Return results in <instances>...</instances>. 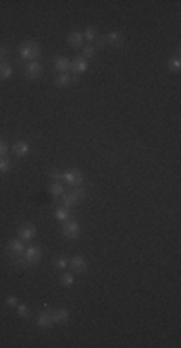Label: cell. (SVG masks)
<instances>
[{
  "instance_id": "cell-1",
  "label": "cell",
  "mask_w": 181,
  "mask_h": 348,
  "mask_svg": "<svg viewBox=\"0 0 181 348\" xmlns=\"http://www.w3.org/2000/svg\"><path fill=\"white\" fill-rule=\"evenodd\" d=\"M42 248L41 246H35V244H27L23 253L21 255H15V257H8L10 263L15 267V269H29V267H35L42 261Z\"/></svg>"
},
{
  "instance_id": "cell-2",
  "label": "cell",
  "mask_w": 181,
  "mask_h": 348,
  "mask_svg": "<svg viewBox=\"0 0 181 348\" xmlns=\"http://www.w3.org/2000/svg\"><path fill=\"white\" fill-rule=\"evenodd\" d=\"M17 56L23 60V62H35V60H41L42 56V48L37 41H23L19 47H17Z\"/></svg>"
},
{
  "instance_id": "cell-3",
  "label": "cell",
  "mask_w": 181,
  "mask_h": 348,
  "mask_svg": "<svg viewBox=\"0 0 181 348\" xmlns=\"http://www.w3.org/2000/svg\"><path fill=\"white\" fill-rule=\"evenodd\" d=\"M60 232H62V236L66 238V240H79L81 238V224L71 217V219H68V221H64V222H60Z\"/></svg>"
},
{
  "instance_id": "cell-4",
  "label": "cell",
  "mask_w": 181,
  "mask_h": 348,
  "mask_svg": "<svg viewBox=\"0 0 181 348\" xmlns=\"http://www.w3.org/2000/svg\"><path fill=\"white\" fill-rule=\"evenodd\" d=\"M62 182L68 188H79L85 184V174L79 169H66V171H62Z\"/></svg>"
},
{
  "instance_id": "cell-5",
  "label": "cell",
  "mask_w": 181,
  "mask_h": 348,
  "mask_svg": "<svg viewBox=\"0 0 181 348\" xmlns=\"http://www.w3.org/2000/svg\"><path fill=\"white\" fill-rule=\"evenodd\" d=\"M19 68H21V72H23V76H25L27 79H39V78H42V74H44V66L41 64V60L23 62V64H19Z\"/></svg>"
},
{
  "instance_id": "cell-6",
  "label": "cell",
  "mask_w": 181,
  "mask_h": 348,
  "mask_svg": "<svg viewBox=\"0 0 181 348\" xmlns=\"http://www.w3.org/2000/svg\"><path fill=\"white\" fill-rule=\"evenodd\" d=\"M15 234H17L19 240H23L25 244H29V242H33L35 236H37V226H35L33 222H23V224H19V228H17Z\"/></svg>"
},
{
  "instance_id": "cell-7",
  "label": "cell",
  "mask_w": 181,
  "mask_h": 348,
  "mask_svg": "<svg viewBox=\"0 0 181 348\" xmlns=\"http://www.w3.org/2000/svg\"><path fill=\"white\" fill-rule=\"evenodd\" d=\"M35 323H37V327H39V329H44V331H48V329H52V327H54V321H52V316H50V308H48V306H46V308H42V310L37 314Z\"/></svg>"
},
{
  "instance_id": "cell-8",
  "label": "cell",
  "mask_w": 181,
  "mask_h": 348,
  "mask_svg": "<svg viewBox=\"0 0 181 348\" xmlns=\"http://www.w3.org/2000/svg\"><path fill=\"white\" fill-rule=\"evenodd\" d=\"M68 269H70L71 273H75V275H83V273H87L89 263H87V259H85L83 255H73V257H70Z\"/></svg>"
},
{
  "instance_id": "cell-9",
  "label": "cell",
  "mask_w": 181,
  "mask_h": 348,
  "mask_svg": "<svg viewBox=\"0 0 181 348\" xmlns=\"http://www.w3.org/2000/svg\"><path fill=\"white\" fill-rule=\"evenodd\" d=\"M89 70V60H85L81 54H77L73 60H71V64H70V74L71 76H81V74H85Z\"/></svg>"
},
{
  "instance_id": "cell-10",
  "label": "cell",
  "mask_w": 181,
  "mask_h": 348,
  "mask_svg": "<svg viewBox=\"0 0 181 348\" xmlns=\"http://www.w3.org/2000/svg\"><path fill=\"white\" fill-rule=\"evenodd\" d=\"M79 83V76H71L70 72L68 74H56V79H54V85L58 89H66L70 85H77Z\"/></svg>"
},
{
  "instance_id": "cell-11",
  "label": "cell",
  "mask_w": 181,
  "mask_h": 348,
  "mask_svg": "<svg viewBox=\"0 0 181 348\" xmlns=\"http://www.w3.org/2000/svg\"><path fill=\"white\" fill-rule=\"evenodd\" d=\"M25 242L23 240H19V238H12V240H8V244H6V255L8 257H15V255H21L23 253V250H25Z\"/></svg>"
},
{
  "instance_id": "cell-12",
  "label": "cell",
  "mask_w": 181,
  "mask_h": 348,
  "mask_svg": "<svg viewBox=\"0 0 181 348\" xmlns=\"http://www.w3.org/2000/svg\"><path fill=\"white\" fill-rule=\"evenodd\" d=\"M10 151L14 153V157L23 159V157H27V155L31 153V143H29L27 140H17V142L10 147Z\"/></svg>"
},
{
  "instance_id": "cell-13",
  "label": "cell",
  "mask_w": 181,
  "mask_h": 348,
  "mask_svg": "<svg viewBox=\"0 0 181 348\" xmlns=\"http://www.w3.org/2000/svg\"><path fill=\"white\" fill-rule=\"evenodd\" d=\"M81 201V197L75 193V190H66L64 191V195L60 197V205L62 207H66V209H73V207H77V203Z\"/></svg>"
},
{
  "instance_id": "cell-14",
  "label": "cell",
  "mask_w": 181,
  "mask_h": 348,
  "mask_svg": "<svg viewBox=\"0 0 181 348\" xmlns=\"http://www.w3.org/2000/svg\"><path fill=\"white\" fill-rule=\"evenodd\" d=\"M70 64H71V60H70L66 54H58V56H54V60H52V70H54L56 74H68V72H70Z\"/></svg>"
},
{
  "instance_id": "cell-15",
  "label": "cell",
  "mask_w": 181,
  "mask_h": 348,
  "mask_svg": "<svg viewBox=\"0 0 181 348\" xmlns=\"http://www.w3.org/2000/svg\"><path fill=\"white\" fill-rule=\"evenodd\" d=\"M104 39H106V45H110V47H114V48H120V47L125 45V35H124V31H108V33L104 35Z\"/></svg>"
},
{
  "instance_id": "cell-16",
  "label": "cell",
  "mask_w": 181,
  "mask_h": 348,
  "mask_svg": "<svg viewBox=\"0 0 181 348\" xmlns=\"http://www.w3.org/2000/svg\"><path fill=\"white\" fill-rule=\"evenodd\" d=\"M50 316L54 325H66L70 321V310L68 308H50Z\"/></svg>"
},
{
  "instance_id": "cell-17",
  "label": "cell",
  "mask_w": 181,
  "mask_h": 348,
  "mask_svg": "<svg viewBox=\"0 0 181 348\" xmlns=\"http://www.w3.org/2000/svg\"><path fill=\"white\" fill-rule=\"evenodd\" d=\"M68 45H70L71 48H75V50H81V48H83V45H85L83 31H79V29L70 31V33H68Z\"/></svg>"
},
{
  "instance_id": "cell-18",
  "label": "cell",
  "mask_w": 181,
  "mask_h": 348,
  "mask_svg": "<svg viewBox=\"0 0 181 348\" xmlns=\"http://www.w3.org/2000/svg\"><path fill=\"white\" fill-rule=\"evenodd\" d=\"M46 190H48V193H50L52 197H56V199H60V197L64 195V191L68 190V186H66L64 182H50Z\"/></svg>"
},
{
  "instance_id": "cell-19",
  "label": "cell",
  "mask_w": 181,
  "mask_h": 348,
  "mask_svg": "<svg viewBox=\"0 0 181 348\" xmlns=\"http://www.w3.org/2000/svg\"><path fill=\"white\" fill-rule=\"evenodd\" d=\"M14 76V62L12 58L0 60V79H10Z\"/></svg>"
},
{
  "instance_id": "cell-20",
  "label": "cell",
  "mask_w": 181,
  "mask_h": 348,
  "mask_svg": "<svg viewBox=\"0 0 181 348\" xmlns=\"http://www.w3.org/2000/svg\"><path fill=\"white\" fill-rule=\"evenodd\" d=\"M166 68H168V72H170V74H180V70H181L180 52H176L174 56H170V58H168V64H166Z\"/></svg>"
},
{
  "instance_id": "cell-21",
  "label": "cell",
  "mask_w": 181,
  "mask_h": 348,
  "mask_svg": "<svg viewBox=\"0 0 181 348\" xmlns=\"http://www.w3.org/2000/svg\"><path fill=\"white\" fill-rule=\"evenodd\" d=\"M98 35H100V31H98V27H95V25H87L85 31H83V39H85V43H91V45L97 41Z\"/></svg>"
},
{
  "instance_id": "cell-22",
  "label": "cell",
  "mask_w": 181,
  "mask_h": 348,
  "mask_svg": "<svg viewBox=\"0 0 181 348\" xmlns=\"http://www.w3.org/2000/svg\"><path fill=\"white\" fill-rule=\"evenodd\" d=\"M60 285L64 286V288H70V286H73L75 285V273H71V271H62L60 273Z\"/></svg>"
},
{
  "instance_id": "cell-23",
  "label": "cell",
  "mask_w": 181,
  "mask_h": 348,
  "mask_svg": "<svg viewBox=\"0 0 181 348\" xmlns=\"http://www.w3.org/2000/svg\"><path fill=\"white\" fill-rule=\"evenodd\" d=\"M97 48H95V45H91V43H85L83 45V48H81V56L85 58V60H91V58H95L97 56Z\"/></svg>"
},
{
  "instance_id": "cell-24",
  "label": "cell",
  "mask_w": 181,
  "mask_h": 348,
  "mask_svg": "<svg viewBox=\"0 0 181 348\" xmlns=\"http://www.w3.org/2000/svg\"><path fill=\"white\" fill-rule=\"evenodd\" d=\"M54 217H56V221H60V222H64V221H68V219H71V213H70V209H66V207H62V205H58V207L54 209Z\"/></svg>"
},
{
  "instance_id": "cell-25",
  "label": "cell",
  "mask_w": 181,
  "mask_h": 348,
  "mask_svg": "<svg viewBox=\"0 0 181 348\" xmlns=\"http://www.w3.org/2000/svg\"><path fill=\"white\" fill-rule=\"evenodd\" d=\"M68 263H70V259H68V257H62V255H58V257L52 259V267H54L56 271H60V273L68 269Z\"/></svg>"
},
{
  "instance_id": "cell-26",
  "label": "cell",
  "mask_w": 181,
  "mask_h": 348,
  "mask_svg": "<svg viewBox=\"0 0 181 348\" xmlns=\"http://www.w3.org/2000/svg\"><path fill=\"white\" fill-rule=\"evenodd\" d=\"M15 314L21 317V319H31V316H33V312H31V308L27 306V304H17V308H15Z\"/></svg>"
},
{
  "instance_id": "cell-27",
  "label": "cell",
  "mask_w": 181,
  "mask_h": 348,
  "mask_svg": "<svg viewBox=\"0 0 181 348\" xmlns=\"http://www.w3.org/2000/svg\"><path fill=\"white\" fill-rule=\"evenodd\" d=\"M12 167H14V163L10 157H0V174H8L12 171Z\"/></svg>"
},
{
  "instance_id": "cell-28",
  "label": "cell",
  "mask_w": 181,
  "mask_h": 348,
  "mask_svg": "<svg viewBox=\"0 0 181 348\" xmlns=\"http://www.w3.org/2000/svg\"><path fill=\"white\" fill-rule=\"evenodd\" d=\"M4 304H6L8 308H14V310H15V308H17V304H19V298H17V296H14V294H8V296L4 298Z\"/></svg>"
},
{
  "instance_id": "cell-29",
  "label": "cell",
  "mask_w": 181,
  "mask_h": 348,
  "mask_svg": "<svg viewBox=\"0 0 181 348\" xmlns=\"http://www.w3.org/2000/svg\"><path fill=\"white\" fill-rule=\"evenodd\" d=\"M46 176H48L52 182H62V171H58V169H50V171H46Z\"/></svg>"
},
{
  "instance_id": "cell-30",
  "label": "cell",
  "mask_w": 181,
  "mask_h": 348,
  "mask_svg": "<svg viewBox=\"0 0 181 348\" xmlns=\"http://www.w3.org/2000/svg\"><path fill=\"white\" fill-rule=\"evenodd\" d=\"M8 153H10V145L6 140L0 138V157H8Z\"/></svg>"
},
{
  "instance_id": "cell-31",
  "label": "cell",
  "mask_w": 181,
  "mask_h": 348,
  "mask_svg": "<svg viewBox=\"0 0 181 348\" xmlns=\"http://www.w3.org/2000/svg\"><path fill=\"white\" fill-rule=\"evenodd\" d=\"M10 58V48L6 45H0V60H8Z\"/></svg>"
}]
</instances>
